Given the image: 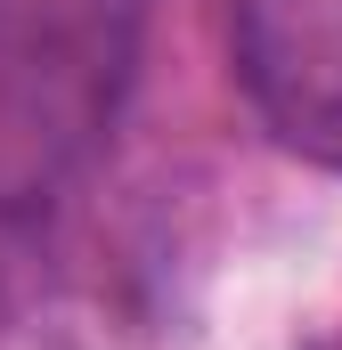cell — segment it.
<instances>
[{"mask_svg": "<svg viewBox=\"0 0 342 350\" xmlns=\"http://www.w3.org/2000/svg\"><path fill=\"white\" fill-rule=\"evenodd\" d=\"M139 0H0V204H33L98 147Z\"/></svg>", "mask_w": 342, "mask_h": 350, "instance_id": "cell-1", "label": "cell"}, {"mask_svg": "<svg viewBox=\"0 0 342 350\" xmlns=\"http://www.w3.org/2000/svg\"><path fill=\"white\" fill-rule=\"evenodd\" d=\"M237 82L318 172H342V0H237Z\"/></svg>", "mask_w": 342, "mask_h": 350, "instance_id": "cell-2", "label": "cell"}]
</instances>
